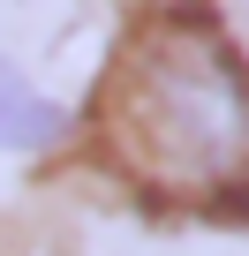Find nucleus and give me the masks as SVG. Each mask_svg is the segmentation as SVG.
Segmentation results:
<instances>
[{
	"mask_svg": "<svg viewBox=\"0 0 249 256\" xmlns=\"http://www.w3.org/2000/svg\"><path fill=\"white\" fill-rule=\"evenodd\" d=\"M61 136H68V113L0 60V151H53Z\"/></svg>",
	"mask_w": 249,
	"mask_h": 256,
	"instance_id": "nucleus-2",
	"label": "nucleus"
},
{
	"mask_svg": "<svg viewBox=\"0 0 249 256\" xmlns=\"http://www.w3.org/2000/svg\"><path fill=\"white\" fill-rule=\"evenodd\" d=\"M98 144L159 204H234L249 196V60L204 8H151L121 30Z\"/></svg>",
	"mask_w": 249,
	"mask_h": 256,
	"instance_id": "nucleus-1",
	"label": "nucleus"
}]
</instances>
